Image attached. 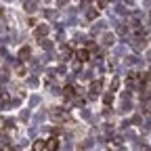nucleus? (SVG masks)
I'll use <instances>...</instances> for the list:
<instances>
[{
  "mask_svg": "<svg viewBox=\"0 0 151 151\" xmlns=\"http://www.w3.org/2000/svg\"><path fill=\"white\" fill-rule=\"evenodd\" d=\"M101 86H103V82H101V80H94V82L90 84V90H88V92H90V97H97L99 90H101Z\"/></svg>",
  "mask_w": 151,
  "mask_h": 151,
  "instance_id": "f257e3e1",
  "label": "nucleus"
},
{
  "mask_svg": "<svg viewBox=\"0 0 151 151\" xmlns=\"http://www.w3.org/2000/svg\"><path fill=\"white\" fill-rule=\"evenodd\" d=\"M88 57H90V52L86 48H78V50H76V59H78V61H88Z\"/></svg>",
  "mask_w": 151,
  "mask_h": 151,
  "instance_id": "f03ea898",
  "label": "nucleus"
},
{
  "mask_svg": "<svg viewBox=\"0 0 151 151\" xmlns=\"http://www.w3.org/2000/svg\"><path fill=\"white\" fill-rule=\"evenodd\" d=\"M50 118H52L55 122H63V120H67V116H65L61 109H59V111H57V109H55V111H50Z\"/></svg>",
  "mask_w": 151,
  "mask_h": 151,
  "instance_id": "7ed1b4c3",
  "label": "nucleus"
},
{
  "mask_svg": "<svg viewBox=\"0 0 151 151\" xmlns=\"http://www.w3.org/2000/svg\"><path fill=\"white\" fill-rule=\"evenodd\" d=\"M57 149H59V141H57L55 137L48 139V141H46V151H57Z\"/></svg>",
  "mask_w": 151,
  "mask_h": 151,
  "instance_id": "20e7f679",
  "label": "nucleus"
},
{
  "mask_svg": "<svg viewBox=\"0 0 151 151\" xmlns=\"http://www.w3.org/2000/svg\"><path fill=\"white\" fill-rule=\"evenodd\" d=\"M34 151H46V141L38 139V141L34 143Z\"/></svg>",
  "mask_w": 151,
  "mask_h": 151,
  "instance_id": "39448f33",
  "label": "nucleus"
},
{
  "mask_svg": "<svg viewBox=\"0 0 151 151\" xmlns=\"http://www.w3.org/2000/svg\"><path fill=\"white\" fill-rule=\"evenodd\" d=\"M48 34V25H40L36 29V38H40V36H46Z\"/></svg>",
  "mask_w": 151,
  "mask_h": 151,
  "instance_id": "423d86ee",
  "label": "nucleus"
},
{
  "mask_svg": "<svg viewBox=\"0 0 151 151\" xmlns=\"http://www.w3.org/2000/svg\"><path fill=\"white\" fill-rule=\"evenodd\" d=\"M19 57H21V59L25 61L27 57H29V48H27V46H25V48H21V52H19Z\"/></svg>",
  "mask_w": 151,
  "mask_h": 151,
  "instance_id": "0eeeda50",
  "label": "nucleus"
},
{
  "mask_svg": "<svg viewBox=\"0 0 151 151\" xmlns=\"http://www.w3.org/2000/svg\"><path fill=\"white\" fill-rule=\"evenodd\" d=\"M103 40H105V44H113V36L109 34V36H105V38H103Z\"/></svg>",
  "mask_w": 151,
  "mask_h": 151,
  "instance_id": "6e6552de",
  "label": "nucleus"
},
{
  "mask_svg": "<svg viewBox=\"0 0 151 151\" xmlns=\"http://www.w3.org/2000/svg\"><path fill=\"white\" fill-rule=\"evenodd\" d=\"M109 4V0H99V9H105Z\"/></svg>",
  "mask_w": 151,
  "mask_h": 151,
  "instance_id": "1a4fd4ad",
  "label": "nucleus"
},
{
  "mask_svg": "<svg viewBox=\"0 0 151 151\" xmlns=\"http://www.w3.org/2000/svg\"><path fill=\"white\" fill-rule=\"evenodd\" d=\"M88 19H97V11H88Z\"/></svg>",
  "mask_w": 151,
  "mask_h": 151,
  "instance_id": "9d476101",
  "label": "nucleus"
},
{
  "mask_svg": "<svg viewBox=\"0 0 151 151\" xmlns=\"http://www.w3.org/2000/svg\"><path fill=\"white\" fill-rule=\"evenodd\" d=\"M0 151H4V149H2V147H0Z\"/></svg>",
  "mask_w": 151,
  "mask_h": 151,
  "instance_id": "9b49d317",
  "label": "nucleus"
}]
</instances>
